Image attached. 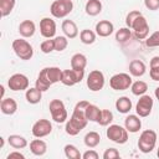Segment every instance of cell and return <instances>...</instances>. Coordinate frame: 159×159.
Segmentation results:
<instances>
[{
	"label": "cell",
	"instance_id": "obj_26",
	"mask_svg": "<svg viewBox=\"0 0 159 159\" xmlns=\"http://www.w3.org/2000/svg\"><path fill=\"white\" fill-rule=\"evenodd\" d=\"M86 14L89 16H96L102 11V2L101 0H88L86 2Z\"/></svg>",
	"mask_w": 159,
	"mask_h": 159
},
{
	"label": "cell",
	"instance_id": "obj_31",
	"mask_svg": "<svg viewBox=\"0 0 159 159\" xmlns=\"http://www.w3.org/2000/svg\"><path fill=\"white\" fill-rule=\"evenodd\" d=\"M16 4V0H0V14L2 17L10 15V12L14 10Z\"/></svg>",
	"mask_w": 159,
	"mask_h": 159
},
{
	"label": "cell",
	"instance_id": "obj_13",
	"mask_svg": "<svg viewBox=\"0 0 159 159\" xmlns=\"http://www.w3.org/2000/svg\"><path fill=\"white\" fill-rule=\"evenodd\" d=\"M7 86L11 91H26L29 88V78L22 73H15L9 78Z\"/></svg>",
	"mask_w": 159,
	"mask_h": 159
},
{
	"label": "cell",
	"instance_id": "obj_6",
	"mask_svg": "<svg viewBox=\"0 0 159 159\" xmlns=\"http://www.w3.org/2000/svg\"><path fill=\"white\" fill-rule=\"evenodd\" d=\"M107 138L117 144H124L128 140V130L119 124H109L107 132Z\"/></svg>",
	"mask_w": 159,
	"mask_h": 159
},
{
	"label": "cell",
	"instance_id": "obj_20",
	"mask_svg": "<svg viewBox=\"0 0 159 159\" xmlns=\"http://www.w3.org/2000/svg\"><path fill=\"white\" fill-rule=\"evenodd\" d=\"M52 86V83L50 82V80L47 78V75H46V68H42L37 76V80L35 82V87L37 89H40L41 92H45L47 91L50 87Z\"/></svg>",
	"mask_w": 159,
	"mask_h": 159
},
{
	"label": "cell",
	"instance_id": "obj_3",
	"mask_svg": "<svg viewBox=\"0 0 159 159\" xmlns=\"http://www.w3.org/2000/svg\"><path fill=\"white\" fill-rule=\"evenodd\" d=\"M12 50L15 52V55L24 61L31 60V57L34 56V48L32 46L24 39H16L12 41Z\"/></svg>",
	"mask_w": 159,
	"mask_h": 159
},
{
	"label": "cell",
	"instance_id": "obj_33",
	"mask_svg": "<svg viewBox=\"0 0 159 159\" xmlns=\"http://www.w3.org/2000/svg\"><path fill=\"white\" fill-rule=\"evenodd\" d=\"M96 32H93L92 30H88V29H84L80 32V39H81V42L84 43V45H91L96 41Z\"/></svg>",
	"mask_w": 159,
	"mask_h": 159
},
{
	"label": "cell",
	"instance_id": "obj_43",
	"mask_svg": "<svg viewBox=\"0 0 159 159\" xmlns=\"http://www.w3.org/2000/svg\"><path fill=\"white\" fill-rule=\"evenodd\" d=\"M98 157H99L98 153L96 150H93V149H89V150H87L86 153L82 154L83 159H98Z\"/></svg>",
	"mask_w": 159,
	"mask_h": 159
},
{
	"label": "cell",
	"instance_id": "obj_9",
	"mask_svg": "<svg viewBox=\"0 0 159 159\" xmlns=\"http://www.w3.org/2000/svg\"><path fill=\"white\" fill-rule=\"evenodd\" d=\"M104 75L99 70H93L87 76V87L93 92L101 91L104 87Z\"/></svg>",
	"mask_w": 159,
	"mask_h": 159
},
{
	"label": "cell",
	"instance_id": "obj_18",
	"mask_svg": "<svg viewBox=\"0 0 159 159\" xmlns=\"http://www.w3.org/2000/svg\"><path fill=\"white\" fill-rule=\"evenodd\" d=\"M0 109L4 114L11 116L17 111V103L14 98H2L0 103Z\"/></svg>",
	"mask_w": 159,
	"mask_h": 159
},
{
	"label": "cell",
	"instance_id": "obj_39",
	"mask_svg": "<svg viewBox=\"0 0 159 159\" xmlns=\"http://www.w3.org/2000/svg\"><path fill=\"white\" fill-rule=\"evenodd\" d=\"M145 45L148 47H159V31H155L149 37H147Z\"/></svg>",
	"mask_w": 159,
	"mask_h": 159
},
{
	"label": "cell",
	"instance_id": "obj_7",
	"mask_svg": "<svg viewBox=\"0 0 159 159\" xmlns=\"http://www.w3.org/2000/svg\"><path fill=\"white\" fill-rule=\"evenodd\" d=\"M132 77L128 73H116L109 80V86L114 91H125L132 86Z\"/></svg>",
	"mask_w": 159,
	"mask_h": 159
},
{
	"label": "cell",
	"instance_id": "obj_41",
	"mask_svg": "<svg viewBox=\"0 0 159 159\" xmlns=\"http://www.w3.org/2000/svg\"><path fill=\"white\" fill-rule=\"evenodd\" d=\"M119 158V152L116 148H108L103 153V159H117Z\"/></svg>",
	"mask_w": 159,
	"mask_h": 159
},
{
	"label": "cell",
	"instance_id": "obj_28",
	"mask_svg": "<svg viewBox=\"0 0 159 159\" xmlns=\"http://www.w3.org/2000/svg\"><path fill=\"white\" fill-rule=\"evenodd\" d=\"M7 142H9L10 147H12L15 149H22V148H25L27 145L26 138H24L20 134H11V135H9Z\"/></svg>",
	"mask_w": 159,
	"mask_h": 159
},
{
	"label": "cell",
	"instance_id": "obj_19",
	"mask_svg": "<svg viewBox=\"0 0 159 159\" xmlns=\"http://www.w3.org/2000/svg\"><path fill=\"white\" fill-rule=\"evenodd\" d=\"M61 27H62L65 36L68 39H75L78 35V27H77L76 22L72 20H63Z\"/></svg>",
	"mask_w": 159,
	"mask_h": 159
},
{
	"label": "cell",
	"instance_id": "obj_30",
	"mask_svg": "<svg viewBox=\"0 0 159 159\" xmlns=\"http://www.w3.org/2000/svg\"><path fill=\"white\" fill-rule=\"evenodd\" d=\"M84 144L88 148H96L101 142V135L97 132H89L84 135Z\"/></svg>",
	"mask_w": 159,
	"mask_h": 159
},
{
	"label": "cell",
	"instance_id": "obj_17",
	"mask_svg": "<svg viewBox=\"0 0 159 159\" xmlns=\"http://www.w3.org/2000/svg\"><path fill=\"white\" fill-rule=\"evenodd\" d=\"M35 31H36V26H35V22L31 20H24L19 25V32L22 37H26V39L31 37L34 36Z\"/></svg>",
	"mask_w": 159,
	"mask_h": 159
},
{
	"label": "cell",
	"instance_id": "obj_15",
	"mask_svg": "<svg viewBox=\"0 0 159 159\" xmlns=\"http://www.w3.org/2000/svg\"><path fill=\"white\" fill-rule=\"evenodd\" d=\"M124 128L129 133H137L142 128V120L138 114H129L124 119Z\"/></svg>",
	"mask_w": 159,
	"mask_h": 159
},
{
	"label": "cell",
	"instance_id": "obj_10",
	"mask_svg": "<svg viewBox=\"0 0 159 159\" xmlns=\"http://www.w3.org/2000/svg\"><path fill=\"white\" fill-rule=\"evenodd\" d=\"M152 109H153V98L149 94L140 96L138 102H137V106H135L137 114L139 117L144 118V117H148L152 113Z\"/></svg>",
	"mask_w": 159,
	"mask_h": 159
},
{
	"label": "cell",
	"instance_id": "obj_47",
	"mask_svg": "<svg viewBox=\"0 0 159 159\" xmlns=\"http://www.w3.org/2000/svg\"><path fill=\"white\" fill-rule=\"evenodd\" d=\"M154 94H155V98L159 101V86L155 88V91H154Z\"/></svg>",
	"mask_w": 159,
	"mask_h": 159
},
{
	"label": "cell",
	"instance_id": "obj_32",
	"mask_svg": "<svg viewBox=\"0 0 159 159\" xmlns=\"http://www.w3.org/2000/svg\"><path fill=\"white\" fill-rule=\"evenodd\" d=\"M148 89V84L144 81H135L130 86V91L134 96H143Z\"/></svg>",
	"mask_w": 159,
	"mask_h": 159
},
{
	"label": "cell",
	"instance_id": "obj_1",
	"mask_svg": "<svg viewBox=\"0 0 159 159\" xmlns=\"http://www.w3.org/2000/svg\"><path fill=\"white\" fill-rule=\"evenodd\" d=\"M89 102L87 101H80L75 108H73V113L71 116V118L66 122V127L65 130L68 135H77L88 123V119L86 118L84 111L86 107L88 106Z\"/></svg>",
	"mask_w": 159,
	"mask_h": 159
},
{
	"label": "cell",
	"instance_id": "obj_11",
	"mask_svg": "<svg viewBox=\"0 0 159 159\" xmlns=\"http://www.w3.org/2000/svg\"><path fill=\"white\" fill-rule=\"evenodd\" d=\"M32 135L36 138H43L52 132V124L48 119H39L32 125Z\"/></svg>",
	"mask_w": 159,
	"mask_h": 159
},
{
	"label": "cell",
	"instance_id": "obj_5",
	"mask_svg": "<svg viewBox=\"0 0 159 159\" xmlns=\"http://www.w3.org/2000/svg\"><path fill=\"white\" fill-rule=\"evenodd\" d=\"M48 109H50L52 119L56 123H65L66 122L68 114H67L65 103L61 99H52L48 104Z\"/></svg>",
	"mask_w": 159,
	"mask_h": 159
},
{
	"label": "cell",
	"instance_id": "obj_27",
	"mask_svg": "<svg viewBox=\"0 0 159 159\" xmlns=\"http://www.w3.org/2000/svg\"><path fill=\"white\" fill-rule=\"evenodd\" d=\"M101 111L102 109H99L96 104L88 103V106L86 107V111H84V114H86V118L88 119V122H98Z\"/></svg>",
	"mask_w": 159,
	"mask_h": 159
},
{
	"label": "cell",
	"instance_id": "obj_29",
	"mask_svg": "<svg viewBox=\"0 0 159 159\" xmlns=\"http://www.w3.org/2000/svg\"><path fill=\"white\" fill-rule=\"evenodd\" d=\"M45 68H46L47 78L50 80V82H51L52 84H53V83H57V82H61L62 70H60V67L52 66V67H45Z\"/></svg>",
	"mask_w": 159,
	"mask_h": 159
},
{
	"label": "cell",
	"instance_id": "obj_37",
	"mask_svg": "<svg viewBox=\"0 0 159 159\" xmlns=\"http://www.w3.org/2000/svg\"><path fill=\"white\" fill-rule=\"evenodd\" d=\"M67 39L68 37H66V36H56L53 39V41H55V51H58V52L63 51L68 45V40Z\"/></svg>",
	"mask_w": 159,
	"mask_h": 159
},
{
	"label": "cell",
	"instance_id": "obj_34",
	"mask_svg": "<svg viewBox=\"0 0 159 159\" xmlns=\"http://www.w3.org/2000/svg\"><path fill=\"white\" fill-rule=\"evenodd\" d=\"M113 120V113L109 111V109H102L101 111V116H99V119H98V124L102 125V127H107L112 123Z\"/></svg>",
	"mask_w": 159,
	"mask_h": 159
},
{
	"label": "cell",
	"instance_id": "obj_42",
	"mask_svg": "<svg viewBox=\"0 0 159 159\" xmlns=\"http://www.w3.org/2000/svg\"><path fill=\"white\" fill-rule=\"evenodd\" d=\"M144 5L147 9L155 11L159 9V0H144Z\"/></svg>",
	"mask_w": 159,
	"mask_h": 159
},
{
	"label": "cell",
	"instance_id": "obj_48",
	"mask_svg": "<svg viewBox=\"0 0 159 159\" xmlns=\"http://www.w3.org/2000/svg\"><path fill=\"white\" fill-rule=\"evenodd\" d=\"M157 155H158V158H159V147H158V150H157Z\"/></svg>",
	"mask_w": 159,
	"mask_h": 159
},
{
	"label": "cell",
	"instance_id": "obj_2",
	"mask_svg": "<svg viewBox=\"0 0 159 159\" xmlns=\"http://www.w3.org/2000/svg\"><path fill=\"white\" fill-rule=\"evenodd\" d=\"M157 144V133L152 129H145L142 132L138 139V148L142 153H150Z\"/></svg>",
	"mask_w": 159,
	"mask_h": 159
},
{
	"label": "cell",
	"instance_id": "obj_46",
	"mask_svg": "<svg viewBox=\"0 0 159 159\" xmlns=\"http://www.w3.org/2000/svg\"><path fill=\"white\" fill-rule=\"evenodd\" d=\"M150 67H159V56H154L150 60Z\"/></svg>",
	"mask_w": 159,
	"mask_h": 159
},
{
	"label": "cell",
	"instance_id": "obj_44",
	"mask_svg": "<svg viewBox=\"0 0 159 159\" xmlns=\"http://www.w3.org/2000/svg\"><path fill=\"white\" fill-rule=\"evenodd\" d=\"M149 75L153 81H159V67H150Z\"/></svg>",
	"mask_w": 159,
	"mask_h": 159
},
{
	"label": "cell",
	"instance_id": "obj_12",
	"mask_svg": "<svg viewBox=\"0 0 159 159\" xmlns=\"http://www.w3.org/2000/svg\"><path fill=\"white\" fill-rule=\"evenodd\" d=\"M132 29L134 30L135 37L139 39V40L147 39V36H148V34H149V25H148V22H147V19H145L143 15L138 16V17L134 20V22H133V25H132Z\"/></svg>",
	"mask_w": 159,
	"mask_h": 159
},
{
	"label": "cell",
	"instance_id": "obj_23",
	"mask_svg": "<svg viewBox=\"0 0 159 159\" xmlns=\"http://www.w3.org/2000/svg\"><path fill=\"white\" fill-rule=\"evenodd\" d=\"M25 98L30 104H37L42 99V92L40 89H37L36 87L27 88L26 93H25Z\"/></svg>",
	"mask_w": 159,
	"mask_h": 159
},
{
	"label": "cell",
	"instance_id": "obj_14",
	"mask_svg": "<svg viewBox=\"0 0 159 159\" xmlns=\"http://www.w3.org/2000/svg\"><path fill=\"white\" fill-rule=\"evenodd\" d=\"M40 32L45 39H52L56 35V22L50 17H43L40 21Z\"/></svg>",
	"mask_w": 159,
	"mask_h": 159
},
{
	"label": "cell",
	"instance_id": "obj_35",
	"mask_svg": "<svg viewBox=\"0 0 159 159\" xmlns=\"http://www.w3.org/2000/svg\"><path fill=\"white\" fill-rule=\"evenodd\" d=\"M63 150H65L66 158H68V159H81V158H82L80 150H78L77 147H75L73 144H67V145H65V149H63Z\"/></svg>",
	"mask_w": 159,
	"mask_h": 159
},
{
	"label": "cell",
	"instance_id": "obj_25",
	"mask_svg": "<svg viewBox=\"0 0 159 159\" xmlns=\"http://www.w3.org/2000/svg\"><path fill=\"white\" fill-rule=\"evenodd\" d=\"M116 109L119 112V113H123V114H127L129 113V111L132 109V101L123 96V97H119L117 101H116Z\"/></svg>",
	"mask_w": 159,
	"mask_h": 159
},
{
	"label": "cell",
	"instance_id": "obj_8",
	"mask_svg": "<svg viewBox=\"0 0 159 159\" xmlns=\"http://www.w3.org/2000/svg\"><path fill=\"white\" fill-rule=\"evenodd\" d=\"M84 77V70H63L62 71V77H61V82L65 86H75L77 83H80Z\"/></svg>",
	"mask_w": 159,
	"mask_h": 159
},
{
	"label": "cell",
	"instance_id": "obj_4",
	"mask_svg": "<svg viewBox=\"0 0 159 159\" xmlns=\"http://www.w3.org/2000/svg\"><path fill=\"white\" fill-rule=\"evenodd\" d=\"M73 9L72 0H55L50 6V12L56 19L66 17Z\"/></svg>",
	"mask_w": 159,
	"mask_h": 159
},
{
	"label": "cell",
	"instance_id": "obj_40",
	"mask_svg": "<svg viewBox=\"0 0 159 159\" xmlns=\"http://www.w3.org/2000/svg\"><path fill=\"white\" fill-rule=\"evenodd\" d=\"M140 15H142V12H140L139 10H132V11H129V14H128L127 17H125V24H127V26H128L129 29H132V25H133L134 20H135L138 16H140Z\"/></svg>",
	"mask_w": 159,
	"mask_h": 159
},
{
	"label": "cell",
	"instance_id": "obj_45",
	"mask_svg": "<svg viewBox=\"0 0 159 159\" xmlns=\"http://www.w3.org/2000/svg\"><path fill=\"white\" fill-rule=\"evenodd\" d=\"M11 158H19V159H25V155L21 154L20 152H11L9 155H7V159H11Z\"/></svg>",
	"mask_w": 159,
	"mask_h": 159
},
{
	"label": "cell",
	"instance_id": "obj_24",
	"mask_svg": "<svg viewBox=\"0 0 159 159\" xmlns=\"http://www.w3.org/2000/svg\"><path fill=\"white\" fill-rule=\"evenodd\" d=\"M86 66H87V57L83 53H75L71 57V68L84 70Z\"/></svg>",
	"mask_w": 159,
	"mask_h": 159
},
{
	"label": "cell",
	"instance_id": "obj_21",
	"mask_svg": "<svg viewBox=\"0 0 159 159\" xmlns=\"http://www.w3.org/2000/svg\"><path fill=\"white\" fill-rule=\"evenodd\" d=\"M147 71L145 63L140 60H133L129 63V73L134 77H142Z\"/></svg>",
	"mask_w": 159,
	"mask_h": 159
},
{
	"label": "cell",
	"instance_id": "obj_38",
	"mask_svg": "<svg viewBox=\"0 0 159 159\" xmlns=\"http://www.w3.org/2000/svg\"><path fill=\"white\" fill-rule=\"evenodd\" d=\"M40 48H41V51L43 53H50V52L55 51V41L52 39H47V40L41 42Z\"/></svg>",
	"mask_w": 159,
	"mask_h": 159
},
{
	"label": "cell",
	"instance_id": "obj_22",
	"mask_svg": "<svg viewBox=\"0 0 159 159\" xmlns=\"http://www.w3.org/2000/svg\"><path fill=\"white\" fill-rule=\"evenodd\" d=\"M30 150L34 155L41 157L47 152V144L42 139H34L30 143Z\"/></svg>",
	"mask_w": 159,
	"mask_h": 159
},
{
	"label": "cell",
	"instance_id": "obj_16",
	"mask_svg": "<svg viewBox=\"0 0 159 159\" xmlns=\"http://www.w3.org/2000/svg\"><path fill=\"white\" fill-rule=\"evenodd\" d=\"M113 30H114V26L108 20H101L96 25V34L98 36H101V37H107V36L112 35Z\"/></svg>",
	"mask_w": 159,
	"mask_h": 159
},
{
	"label": "cell",
	"instance_id": "obj_36",
	"mask_svg": "<svg viewBox=\"0 0 159 159\" xmlns=\"http://www.w3.org/2000/svg\"><path fill=\"white\" fill-rule=\"evenodd\" d=\"M130 35H132V32H130V29L129 27H122V29H119L116 32V40L118 42H122L123 43V42H125V41L129 40Z\"/></svg>",
	"mask_w": 159,
	"mask_h": 159
}]
</instances>
